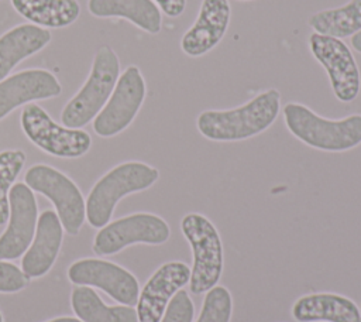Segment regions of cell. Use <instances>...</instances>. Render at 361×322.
Instances as JSON below:
<instances>
[{"mask_svg": "<svg viewBox=\"0 0 361 322\" xmlns=\"http://www.w3.org/2000/svg\"><path fill=\"white\" fill-rule=\"evenodd\" d=\"M281 109V93L269 88L247 103L224 110H203L196 119L199 133L212 141H241L269 129Z\"/></svg>", "mask_w": 361, "mask_h": 322, "instance_id": "6da1fadb", "label": "cell"}, {"mask_svg": "<svg viewBox=\"0 0 361 322\" xmlns=\"http://www.w3.org/2000/svg\"><path fill=\"white\" fill-rule=\"evenodd\" d=\"M286 129L306 145L327 151L343 153L361 143V114L343 119H326L302 103L290 102L283 107Z\"/></svg>", "mask_w": 361, "mask_h": 322, "instance_id": "7a4b0ae2", "label": "cell"}, {"mask_svg": "<svg viewBox=\"0 0 361 322\" xmlns=\"http://www.w3.org/2000/svg\"><path fill=\"white\" fill-rule=\"evenodd\" d=\"M159 171L141 161H127L106 172L92 188L86 201V217L90 226H106L120 199L151 188Z\"/></svg>", "mask_w": 361, "mask_h": 322, "instance_id": "3957f363", "label": "cell"}, {"mask_svg": "<svg viewBox=\"0 0 361 322\" xmlns=\"http://www.w3.org/2000/svg\"><path fill=\"white\" fill-rule=\"evenodd\" d=\"M118 76L117 54L110 45L99 47L85 83L62 109V124L69 129H80L94 119L113 93Z\"/></svg>", "mask_w": 361, "mask_h": 322, "instance_id": "277c9868", "label": "cell"}, {"mask_svg": "<svg viewBox=\"0 0 361 322\" xmlns=\"http://www.w3.org/2000/svg\"><path fill=\"white\" fill-rule=\"evenodd\" d=\"M180 230L193 253L189 288L192 294H204L217 285L223 273V244L216 226L202 213L190 212L180 220Z\"/></svg>", "mask_w": 361, "mask_h": 322, "instance_id": "5b68a950", "label": "cell"}, {"mask_svg": "<svg viewBox=\"0 0 361 322\" xmlns=\"http://www.w3.org/2000/svg\"><path fill=\"white\" fill-rule=\"evenodd\" d=\"M24 184L54 203L62 227L69 234L79 233L86 217V202L69 177L51 165L35 164L27 169Z\"/></svg>", "mask_w": 361, "mask_h": 322, "instance_id": "8992f818", "label": "cell"}, {"mask_svg": "<svg viewBox=\"0 0 361 322\" xmlns=\"http://www.w3.org/2000/svg\"><path fill=\"white\" fill-rule=\"evenodd\" d=\"M20 121L27 138L51 155L78 158L86 154L92 145V138L85 130L56 124L51 116L35 103L24 106Z\"/></svg>", "mask_w": 361, "mask_h": 322, "instance_id": "52a82bcc", "label": "cell"}, {"mask_svg": "<svg viewBox=\"0 0 361 322\" xmlns=\"http://www.w3.org/2000/svg\"><path fill=\"white\" fill-rule=\"evenodd\" d=\"M171 236L166 220L155 213L137 212L103 226L93 239V251L111 256L131 244H164Z\"/></svg>", "mask_w": 361, "mask_h": 322, "instance_id": "ba28073f", "label": "cell"}, {"mask_svg": "<svg viewBox=\"0 0 361 322\" xmlns=\"http://www.w3.org/2000/svg\"><path fill=\"white\" fill-rule=\"evenodd\" d=\"M147 95L145 79L138 66L130 65L118 76L107 103L93 120L100 137H113L126 130L138 114Z\"/></svg>", "mask_w": 361, "mask_h": 322, "instance_id": "9c48e42d", "label": "cell"}, {"mask_svg": "<svg viewBox=\"0 0 361 322\" xmlns=\"http://www.w3.org/2000/svg\"><path fill=\"white\" fill-rule=\"evenodd\" d=\"M309 49L326 69L334 96L343 103H351L360 93L361 76L348 45L338 38L312 32Z\"/></svg>", "mask_w": 361, "mask_h": 322, "instance_id": "30bf717a", "label": "cell"}, {"mask_svg": "<svg viewBox=\"0 0 361 322\" xmlns=\"http://www.w3.org/2000/svg\"><path fill=\"white\" fill-rule=\"evenodd\" d=\"M72 284L97 287L121 305H137L140 284L124 267L102 258H80L68 268Z\"/></svg>", "mask_w": 361, "mask_h": 322, "instance_id": "8fae6325", "label": "cell"}, {"mask_svg": "<svg viewBox=\"0 0 361 322\" xmlns=\"http://www.w3.org/2000/svg\"><path fill=\"white\" fill-rule=\"evenodd\" d=\"M8 225L0 236V260H14L27 251L37 227V201L30 186L17 182L10 189Z\"/></svg>", "mask_w": 361, "mask_h": 322, "instance_id": "7c38bea8", "label": "cell"}, {"mask_svg": "<svg viewBox=\"0 0 361 322\" xmlns=\"http://www.w3.org/2000/svg\"><path fill=\"white\" fill-rule=\"evenodd\" d=\"M190 267L183 261L159 266L142 287L137 301L138 322H159L171 298L189 282Z\"/></svg>", "mask_w": 361, "mask_h": 322, "instance_id": "4fadbf2b", "label": "cell"}, {"mask_svg": "<svg viewBox=\"0 0 361 322\" xmlns=\"http://www.w3.org/2000/svg\"><path fill=\"white\" fill-rule=\"evenodd\" d=\"M230 20L228 0H202L195 23L180 38L183 54L197 58L210 52L226 35Z\"/></svg>", "mask_w": 361, "mask_h": 322, "instance_id": "5bb4252c", "label": "cell"}, {"mask_svg": "<svg viewBox=\"0 0 361 322\" xmlns=\"http://www.w3.org/2000/svg\"><path fill=\"white\" fill-rule=\"evenodd\" d=\"M62 92L58 78L41 68L24 69L0 80V120L16 107L59 96Z\"/></svg>", "mask_w": 361, "mask_h": 322, "instance_id": "9a60e30c", "label": "cell"}, {"mask_svg": "<svg viewBox=\"0 0 361 322\" xmlns=\"http://www.w3.org/2000/svg\"><path fill=\"white\" fill-rule=\"evenodd\" d=\"M63 237V227L55 210H44L35 227L34 242L24 253L21 260L23 273L27 278H38L45 275L54 266Z\"/></svg>", "mask_w": 361, "mask_h": 322, "instance_id": "2e32d148", "label": "cell"}, {"mask_svg": "<svg viewBox=\"0 0 361 322\" xmlns=\"http://www.w3.org/2000/svg\"><path fill=\"white\" fill-rule=\"evenodd\" d=\"M298 322H361V311L348 297L333 292H313L299 297L292 305Z\"/></svg>", "mask_w": 361, "mask_h": 322, "instance_id": "e0dca14e", "label": "cell"}, {"mask_svg": "<svg viewBox=\"0 0 361 322\" xmlns=\"http://www.w3.org/2000/svg\"><path fill=\"white\" fill-rule=\"evenodd\" d=\"M51 32L32 23L18 24L0 35V80L21 61L42 51L51 42Z\"/></svg>", "mask_w": 361, "mask_h": 322, "instance_id": "ac0fdd59", "label": "cell"}, {"mask_svg": "<svg viewBox=\"0 0 361 322\" xmlns=\"http://www.w3.org/2000/svg\"><path fill=\"white\" fill-rule=\"evenodd\" d=\"M87 10L99 18H126L152 35L162 28V13L152 0H87Z\"/></svg>", "mask_w": 361, "mask_h": 322, "instance_id": "d6986e66", "label": "cell"}, {"mask_svg": "<svg viewBox=\"0 0 361 322\" xmlns=\"http://www.w3.org/2000/svg\"><path fill=\"white\" fill-rule=\"evenodd\" d=\"M13 8L25 20L47 28H63L80 14L78 0H10Z\"/></svg>", "mask_w": 361, "mask_h": 322, "instance_id": "ffe728a7", "label": "cell"}, {"mask_svg": "<svg viewBox=\"0 0 361 322\" xmlns=\"http://www.w3.org/2000/svg\"><path fill=\"white\" fill-rule=\"evenodd\" d=\"M71 305L82 322H138L137 311L128 305H106L87 285L73 288Z\"/></svg>", "mask_w": 361, "mask_h": 322, "instance_id": "44dd1931", "label": "cell"}, {"mask_svg": "<svg viewBox=\"0 0 361 322\" xmlns=\"http://www.w3.org/2000/svg\"><path fill=\"white\" fill-rule=\"evenodd\" d=\"M307 23L317 34L338 40L353 37L361 31V0H350L340 7L317 11L309 17Z\"/></svg>", "mask_w": 361, "mask_h": 322, "instance_id": "7402d4cb", "label": "cell"}, {"mask_svg": "<svg viewBox=\"0 0 361 322\" xmlns=\"http://www.w3.org/2000/svg\"><path fill=\"white\" fill-rule=\"evenodd\" d=\"M25 164V153L21 150L0 151V225L10 216V189Z\"/></svg>", "mask_w": 361, "mask_h": 322, "instance_id": "603a6c76", "label": "cell"}, {"mask_svg": "<svg viewBox=\"0 0 361 322\" xmlns=\"http://www.w3.org/2000/svg\"><path fill=\"white\" fill-rule=\"evenodd\" d=\"M233 298L230 291L223 285H214L206 292L196 322H230Z\"/></svg>", "mask_w": 361, "mask_h": 322, "instance_id": "cb8c5ba5", "label": "cell"}, {"mask_svg": "<svg viewBox=\"0 0 361 322\" xmlns=\"http://www.w3.org/2000/svg\"><path fill=\"white\" fill-rule=\"evenodd\" d=\"M195 306L185 290H179L169 301L165 314L159 322H192Z\"/></svg>", "mask_w": 361, "mask_h": 322, "instance_id": "d4e9b609", "label": "cell"}, {"mask_svg": "<svg viewBox=\"0 0 361 322\" xmlns=\"http://www.w3.org/2000/svg\"><path fill=\"white\" fill-rule=\"evenodd\" d=\"M25 284L27 277L17 266L0 260V292H18L25 287Z\"/></svg>", "mask_w": 361, "mask_h": 322, "instance_id": "484cf974", "label": "cell"}, {"mask_svg": "<svg viewBox=\"0 0 361 322\" xmlns=\"http://www.w3.org/2000/svg\"><path fill=\"white\" fill-rule=\"evenodd\" d=\"M166 17L176 18L183 14L186 8V0H152Z\"/></svg>", "mask_w": 361, "mask_h": 322, "instance_id": "4316f807", "label": "cell"}, {"mask_svg": "<svg viewBox=\"0 0 361 322\" xmlns=\"http://www.w3.org/2000/svg\"><path fill=\"white\" fill-rule=\"evenodd\" d=\"M351 45H353V48H354L357 52L361 54V31H358L357 34H354V35L351 37Z\"/></svg>", "mask_w": 361, "mask_h": 322, "instance_id": "83f0119b", "label": "cell"}, {"mask_svg": "<svg viewBox=\"0 0 361 322\" xmlns=\"http://www.w3.org/2000/svg\"><path fill=\"white\" fill-rule=\"evenodd\" d=\"M48 322H82L79 318H72V316H61V318H55L51 319Z\"/></svg>", "mask_w": 361, "mask_h": 322, "instance_id": "f1b7e54d", "label": "cell"}, {"mask_svg": "<svg viewBox=\"0 0 361 322\" xmlns=\"http://www.w3.org/2000/svg\"><path fill=\"white\" fill-rule=\"evenodd\" d=\"M0 322H3V315H1V312H0Z\"/></svg>", "mask_w": 361, "mask_h": 322, "instance_id": "f546056e", "label": "cell"}, {"mask_svg": "<svg viewBox=\"0 0 361 322\" xmlns=\"http://www.w3.org/2000/svg\"><path fill=\"white\" fill-rule=\"evenodd\" d=\"M243 1H250V0H243Z\"/></svg>", "mask_w": 361, "mask_h": 322, "instance_id": "4dcf8cb0", "label": "cell"}, {"mask_svg": "<svg viewBox=\"0 0 361 322\" xmlns=\"http://www.w3.org/2000/svg\"><path fill=\"white\" fill-rule=\"evenodd\" d=\"M360 311H361V309H360Z\"/></svg>", "mask_w": 361, "mask_h": 322, "instance_id": "1f68e13d", "label": "cell"}]
</instances>
